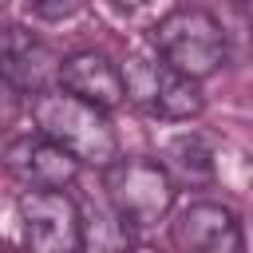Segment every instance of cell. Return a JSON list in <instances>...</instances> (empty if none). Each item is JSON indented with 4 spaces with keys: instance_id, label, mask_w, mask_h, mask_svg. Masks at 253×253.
Wrapping results in <instances>:
<instances>
[{
    "instance_id": "9",
    "label": "cell",
    "mask_w": 253,
    "mask_h": 253,
    "mask_svg": "<svg viewBox=\"0 0 253 253\" xmlns=\"http://www.w3.org/2000/svg\"><path fill=\"white\" fill-rule=\"evenodd\" d=\"M59 87L103 107V111H115L126 103V87H123V67L103 55V51H75L59 63Z\"/></svg>"
},
{
    "instance_id": "8",
    "label": "cell",
    "mask_w": 253,
    "mask_h": 253,
    "mask_svg": "<svg viewBox=\"0 0 253 253\" xmlns=\"http://www.w3.org/2000/svg\"><path fill=\"white\" fill-rule=\"evenodd\" d=\"M59 55L20 24H0V75L20 95H40L59 83Z\"/></svg>"
},
{
    "instance_id": "12",
    "label": "cell",
    "mask_w": 253,
    "mask_h": 253,
    "mask_svg": "<svg viewBox=\"0 0 253 253\" xmlns=\"http://www.w3.org/2000/svg\"><path fill=\"white\" fill-rule=\"evenodd\" d=\"M20 99H24V95H20V91L0 75V130H4V126H12V123L20 119Z\"/></svg>"
},
{
    "instance_id": "4",
    "label": "cell",
    "mask_w": 253,
    "mask_h": 253,
    "mask_svg": "<svg viewBox=\"0 0 253 253\" xmlns=\"http://www.w3.org/2000/svg\"><path fill=\"white\" fill-rule=\"evenodd\" d=\"M150 43L166 63H174L178 71H186L194 79H206L225 63V32H221V24L206 8H194V4L166 12L154 24Z\"/></svg>"
},
{
    "instance_id": "13",
    "label": "cell",
    "mask_w": 253,
    "mask_h": 253,
    "mask_svg": "<svg viewBox=\"0 0 253 253\" xmlns=\"http://www.w3.org/2000/svg\"><path fill=\"white\" fill-rule=\"evenodd\" d=\"M150 0H111V8H119V12H138V8H146Z\"/></svg>"
},
{
    "instance_id": "2",
    "label": "cell",
    "mask_w": 253,
    "mask_h": 253,
    "mask_svg": "<svg viewBox=\"0 0 253 253\" xmlns=\"http://www.w3.org/2000/svg\"><path fill=\"white\" fill-rule=\"evenodd\" d=\"M107 206L126 237L150 233L174 206V178L162 162L150 158H115L103 178Z\"/></svg>"
},
{
    "instance_id": "10",
    "label": "cell",
    "mask_w": 253,
    "mask_h": 253,
    "mask_svg": "<svg viewBox=\"0 0 253 253\" xmlns=\"http://www.w3.org/2000/svg\"><path fill=\"white\" fill-rule=\"evenodd\" d=\"M162 166L170 170V178L190 182V186H206L213 178V150L202 134H178L166 142L162 150Z\"/></svg>"
},
{
    "instance_id": "7",
    "label": "cell",
    "mask_w": 253,
    "mask_h": 253,
    "mask_svg": "<svg viewBox=\"0 0 253 253\" xmlns=\"http://www.w3.org/2000/svg\"><path fill=\"white\" fill-rule=\"evenodd\" d=\"M170 241L182 253H241L245 249L237 213L213 198H198L182 206L178 217L170 221Z\"/></svg>"
},
{
    "instance_id": "1",
    "label": "cell",
    "mask_w": 253,
    "mask_h": 253,
    "mask_svg": "<svg viewBox=\"0 0 253 253\" xmlns=\"http://www.w3.org/2000/svg\"><path fill=\"white\" fill-rule=\"evenodd\" d=\"M32 119H36V130L55 138L63 150H71L83 166H99L107 170L115 158H119V134L107 119L103 107L71 95V91H40L32 95Z\"/></svg>"
},
{
    "instance_id": "3",
    "label": "cell",
    "mask_w": 253,
    "mask_h": 253,
    "mask_svg": "<svg viewBox=\"0 0 253 253\" xmlns=\"http://www.w3.org/2000/svg\"><path fill=\"white\" fill-rule=\"evenodd\" d=\"M198 83L202 79L178 71L158 51L154 55H126V63H123L126 103H134L150 119H166V123H190V119H198L202 107H206Z\"/></svg>"
},
{
    "instance_id": "6",
    "label": "cell",
    "mask_w": 253,
    "mask_h": 253,
    "mask_svg": "<svg viewBox=\"0 0 253 253\" xmlns=\"http://www.w3.org/2000/svg\"><path fill=\"white\" fill-rule=\"evenodd\" d=\"M79 158L47 134H24L4 146V170L24 190H67L79 174Z\"/></svg>"
},
{
    "instance_id": "14",
    "label": "cell",
    "mask_w": 253,
    "mask_h": 253,
    "mask_svg": "<svg viewBox=\"0 0 253 253\" xmlns=\"http://www.w3.org/2000/svg\"><path fill=\"white\" fill-rule=\"evenodd\" d=\"M237 4H253V0H237Z\"/></svg>"
},
{
    "instance_id": "5",
    "label": "cell",
    "mask_w": 253,
    "mask_h": 253,
    "mask_svg": "<svg viewBox=\"0 0 253 253\" xmlns=\"http://www.w3.org/2000/svg\"><path fill=\"white\" fill-rule=\"evenodd\" d=\"M24 245L36 253L83 249V210L67 190H24L16 202Z\"/></svg>"
},
{
    "instance_id": "11",
    "label": "cell",
    "mask_w": 253,
    "mask_h": 253,
    "mask_svg": "<svg viewBox=\"0 0 253 253\" xmlns=\"http://www.w3.org/2000/svg\"><path fill=\"white\" fill-rule=\"evenodd\" d=\"M83 4H87V0H28V8H32L40 20H51V24L71 20L75 12H83Z\"/></svg>"
}]
</instances>
